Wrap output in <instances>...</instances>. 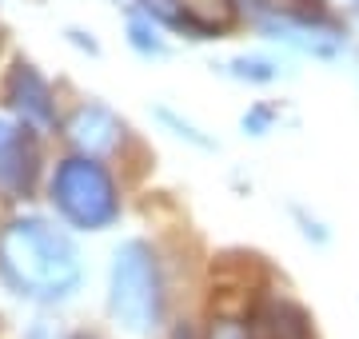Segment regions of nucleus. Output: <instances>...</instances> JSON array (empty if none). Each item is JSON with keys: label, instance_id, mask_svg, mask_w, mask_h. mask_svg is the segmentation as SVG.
I'll return each mask as SVG.
<instances>
[{"label": "nucleus", "instance_id": "20e7f679", "mask_svg": "<svg viewBox=\"0 0 359 339\" xmlns=\"http://www.w3.org/2000/svg\"><path fill=\"white\" fill-rule=\"evenodd\" d=\"M40 128L16 112H0V196L28 200L40 184Z\"/></svg>", "mask_w": 359, "mask_h": 339}, {"label": "nucleus", "instance_id": "dca6fc26", "mask_svg": "<svg viewBox=\"0 0 359 339\" xmlns=\"http://www.w3.org/2000/svg\"><path fill=\"white\" fill-rule=\"evenodd\" d=\"M0 36H4V28H0Z\"/></svg>", "mask_w": 359, "mask_h": 339}, {"label": "nucleus", "instance_id": "f257e3e1", "mask_svg": "<svg viewBox=\"0 0 359 339\" xmlns=\"http://www.w3.org/2000/svg\"><path fill=\"white\" fill-rule=\"evenodd\" d=\"M0 279L20 300L56 307L84 287V256L44 216H13L0 228Z\"/></svg>", "mask_w": 359, "mask_h": 339}, {"label": "nucleus", "instance_id": "9d476101", "mask_svg": "<svg viewBox=\"0 0 359 339\" xmlns=\"http://www.w3.org/2000/svg\"><path fill=\"white\" fill-rule=\"evenodd\" d=\"M156 120H160L164 128H172V136H176V140L192 144V148H204V152H212V148H216V140H212V136H204L192 120H184L180 112H172V108H156Z\"/></svg>", "mask_w": 359, "mask_h": 339}, {"label": "nucleus", "instance_id": "2eb2a0df", "mask_svg": "<svg viewBox=\"0 0 359 339\" xmlns=\"http://www.w3.org/2000/svg\"><path fill=\"white\" fill-rule=\"evenodd\" d=\"M72 339H96V335H88V331H76V335H72Z\"/></svg>", "mask_w": 359, "mask_h": 339}, {"label": "nucleus", "instance_id": "0eeeda50", "mask_svg": "<svg viewBox=\"0 0 359 339\" xmlns=\"http://www.w3.org/2000/svg\"><path fill=\"white\" fill-rule=\"evenodd\" d=\"M252 331L256 339H320L311 315L287 296H268L252 312Z\"/></svg>", "mask_w": 359, "mask_h": 339}, {"label": "nucleus", "instance_id": "6e6552de", "mask_svg": "<svg viewBox=\"0 0 359 339\" xmlns=\"http://www.w3.org/2000/svg\"><path fill=\"white\" fill-rule=\"evenodd\" d=\"M219 72L240 80V84H252V88H268V84H276L283 76V64L271 60V56H259V53H240V56H228L219 64Z\"/></svg>", "mask_w": 359, "mask_h": 339}, {"label": "nucleus", "instance_id": "7ed1b4c3", "mask_svg": "<svg viewBox=\"0 0 359 339\" xmlns=\"http://www.w3.org/2000/svg\"><path fill=\"white\" fill-rule=\"evenodd\" d=\"M48 204L76 232H108L124 212L112 168L96 156H84V152H72L52 168Z\"/></svg>", "mask_w": 359, "mask_h": 339}, {"label": "nucleus", "instance_id": "ddd939ff", "mask_svg": "<svg viewBox=\"0 0 359 339\" xmlns=\"http://www.w3.org/2000/svg\"><path fill=\"white\" fill-rule=\"evenodd\" d=\"M172 339H200V335H196V327H192V324H176Z\"/></svg>", "mask_w": 359, "mask_h": 339}, {"label": "nucleus", "instance_id": "4468645a", "mask_svg": "<svg viewBox=\"0 0 359 339\" xmlns=\"http://www.w3.org/2000/svg\"><path fill=\"white\" fill-rule=\"evenodd\" d=\"M68 36L76 40L80 48H88V53H100V48H96V40H88V36H84V32H68Z\"/></svg>", "mask_w": 359, "mask_h": 339}, {"label": "nucleus", "instance_id": "39448f33", "mask_svg": "<svg viewBox=\"0 0 359 339\" xmlns=\"http://www.w3.org/2000/svg\"><path fill=\"white\" fill-rule=\"evenodd\" d=\"M60 132H65V140L72 144L76 152L96 156V160L116 156V152L124 148V140H128V124L116 116L108 104H100V100H84V104H76L65 116Z\"/></svg>", "mask_w": 359, "mask_h": 339}, {"label": "nucleus", "instance_id": "f03ea898", "mask_svg": "<svg viewBox=\"0 0 359 339\" xmlns=\"http://www.w3.org/2000/svg\"><path fill=\"white\" fill-rule=\"evenodd\" d=\"M108 315L128 335H152L168 315V279L164 263L148 240L116 244L108 263Z\"/></svg>", "mask_w": 359, "mask_h": 339}, {"label": "nucleus", "instance_id": "1a4fd4ad", "mask_svg": "<svg viewBox=\"0 0 359 339\" xmlns=\"http://www.w3.org/2000/svg\"><path fill=\"white\" fill-rule=\"evenodd\" d=\"M128 44H132V53H140L144 60H160V56L168 53L164 25H160L152 13L136 8V13L128 16Z\"/></svg>", "mask_w": 359, "mask_h": 339}, {"label": "nucleus", "instance_id": "9b49d317", "mask_svg": "<svg viewBox=\"0 0 359 339\" xmlns=\"http://www.w3.org/2000/svg\"><path fill=\"white\" fill-rule=\"evenodd\" d=\"M276 116H280V112H276V104H264V100H259V104H252L244 112V116H240V128H244V136H268L271 128H276Z\"/></svg>", "mask_w": 359, "mask_h": 339}, {"label": "nucleus", "instance_id": "f8f14e48", "mask_svg": "<svg viewBox=\"0 0 359 339\" xmlns=\"http://www.w3.org/2000/svg\"><path fill=\"white\" fill-rule=\"evenodd\" d=\"M292 220L299 223V235H304V240H311L316 248H323V244L332 240V232L323 228V220H316V216H308V208H299V204H292Z\"/></svg>", "mask_w": 359, "mask_h": 339}, {"label": "nucleus", "instance_id": "423d86ee", "mask_svg": "<svg viewBox=\"0 0 359 339\" xmlns=\"http://www.w3.org/2000/svg\"><path fill=\"white\" fill-rule=\"evenodd\" d=\"M4 104L8 112H16L20 120H28L32 128L52 132L60 124V112H56V92L44 76H40L36 64L28 60H16L4 76Z\"/></svg>", "mask_w": 359, "mask_h": 339}]
</instances>
